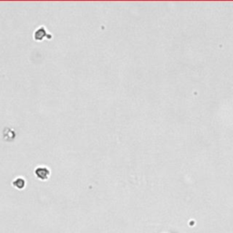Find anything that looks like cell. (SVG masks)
Here are the masks:
<instances>
[{
	"label": "cell",
	"instance_id": "cell-1",
	"mask_svg": "<svg viewBox=\"0 0 233 233\" xmlns=\"http://www.w3.org/2000/svg\"><path fill=\"white\" fill-rule=\"evenodd\" d=\"M35 174L37 177L42 180H47L49 178L50 175V170L47 167H38L35 170Z\"/></svg>",
	"mask_w": 233,
	"mask_h": 233
},
{
	"label": "cell",
	"instance_id": "cell-2",
	"mask_svg": "<svg viewBox=\"0 0 233 233\" xmlns=\"http://www.w3.org/2000/svg\"><path fill=\"white\" fill-rule=\"evenodd\" d=\"M13 185H14L16 189H22L26 186V181H25V179H22V178H17V179H16L13 181Z\"/></svg>",
	"mask_w": 233,
	"mask_h": 233
}]
</instances>
